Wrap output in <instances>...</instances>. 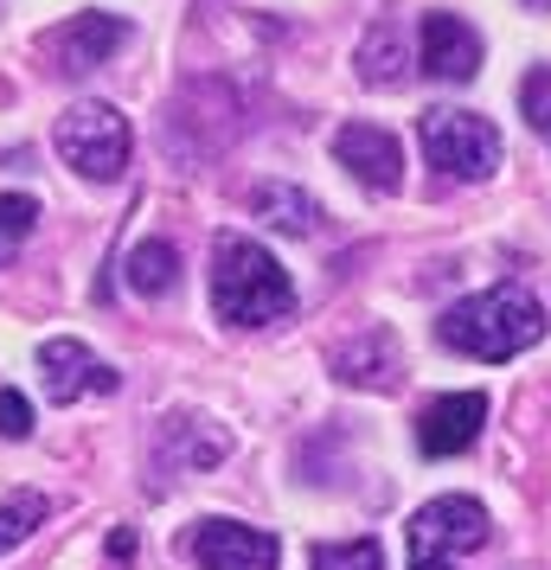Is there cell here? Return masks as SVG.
<instances>
[{
    "mask_svg": "<svg viewBox=\"0 0 551 570\" xmlns=\"http://www.w3.org/2000/svg\"><path fill=\"white\" fill-rule=\"evenodd\" d=\"M436 340L462 360H481V365H500V360H520L525 346L545 340V302L520 283H500V288H481L469 302L436 321Z\"/></svg>",
    "mask_w": 551,
    "mask_h": 570,
    "instance_id": "cell-1",
    "label": "cell"
},
{
    "mask_svg": "<svg viewBox=\"0 0 551 570\" xmlns=\"http://www.w3.org/2000/svg\"><path fill=\"white\" fill-rule=\"evenodd\" d=\"M211 308L225 327H269L295 308V283L257 237L218 232L211 237Z\"/></svg>",
    "mask_w": 551,
    "mask_h": 570,
    "instance_id": "cell-2",
    "label": "cell"
},
{
    "mask_svg": "<svg viewBox=\"0 0 551 570\" xmlns=\"http://www.w3.org/2000/svg\"><path fill=\"white\" fill-rule=\"evenodd\" d=\"M52 148H58V160H65L71 174L109 186V180H122L135 135H129V116H122V109H109V104H71L65 116H58Z\"/></svg>",
    "mask_w": 551,
    "mask_h": 570,
    "instance_id": "cell-3",
    "label": "cell"
},
{
    "mask_svg": "<svg viewBox=\"0 0 551 570\" xmlns=\"http://www.w3.org/2000/svg\"><path fill=\"white\" fill-rule=\"evenodd\" d=\"M417 141L443 180L474 186V180H494L500 167V129L474 109H430L417 122Z\"/></svg>",
    "mask_w": 551,
    "mask_h": 570,
    "instance_id": "cell-4",
    "label": "cell"
},
{
    "mask_svg": "<svg viewBox=\"0 0 551 570\" xmlns=\"http://www.w3.org/2000/svg\"><path fill=\"white\" fill-rule=\"evenodd\" d=\"M488 525L494 519L474 493H436L411 513V570H455V558L488 544Z\"/></svg>",
    "mask_w": 551,
    "mask_h": 570,
    "instance_id": "cell-5",
    "label": "cell"
},
{
    "mask_svg": "<svg viewBox=\"0 0 551 570\" xmlns=\"http://www.w3.org/2000/svg\"><path fill=\"white\" fill-rule=\"evenodd\" d=\"M193 564L199 570H276L283 564V544H276V532L244 525V519H199Z\"/></svg>",
    "mask_w": 551,
    "mask_h": 570,
    "instance_id": "cell-6",
    "label": "cell"
},
{
    "mask_svg": "<svg viewBox=\"0 0 551 570\" xmlns=\"http://www.w3.org/2000/svg\"><path fill=\"white\" fill-rule=\"evenodd\" d=\"M334 160H341L366 193H397V186H404V148H397V135L378 129V122H346V129L334 135Z\"/></svg>",
    "mask_w": 551,
    "mask_h": 570,
    "instance_id": "cell-7",
    "label": "cell"
},
{
    "mask_svg": "<svg viewBox=\"0 0 551 570\" xmlns=\"http://www.w3.org/2000/svg\"><path fill=\"white\" fill-rule=\"evenodd\" d=\"M39 372H46V397H58V404L109 397V391L122 385V379H116V365L97 360L83 340H46V346H39Z\"/></svg>",
    "mask_w": 551,
    "mask_h": 570,
    "instance_id": "cell-8",
    "label": "cell"
},
{
    "mask_svg": "<svg viewBox=\"0 0 551 570\" xmlns=\"http://www.w3.org/2000/svg\"><path fill=\"white\" fill-rule=\"evenodd\" d=\"M488 423V391H449V397H430L417 411V449L423 455H462L474 449Z\"/></svg>",
    "mask_w": 551,
    "mask_h": 570,
    "instance_id": "cell-9",
    "label": "cell"
},
{
    "mask_svg": "<svg viewBox=\"0 0 551 570\" xmlns=\"http://www.w3.org/2000/svg\"><path fill=\"white\" fill-rule=\"evenodd\" d=\"M423 78L436 83H469L481 71V32L462 13H423Z\"/></svg>",
    "mask_w": 551,
    "mask_h": 570,
    "instance_id": "cell-10",
    "label": "cell"
},
{
    "mask_svg": "<svg viewBox=\"0 0 551 570\" xmlns=\"http://www.w3.org/2000/svg\"><path fill=\"white\" fill-rule=\"evenodd\" d=\"M58 52V65L65 71H97V65H109V58L129 46V20H116V13H78V20H65V27L46 39Z\"/></svg>",
    "mask_w": 551,
    "mask_h": 570,
    "instance_id": "cell-11",
    "label": "cell"
},
{
    "mask_svg": "<svg viewBox=\"0 0 551 570\" xmlns=\"http://www.w3.org/2000/svg\"><path fill=\"white\" fill-rule=\"evenodd\" d=\"M327 372L353 391H392L404 379V353H397L392 334H360V340H346V346L327 353Z\"/></svg>",
    "mask_w": 551,
    "mask_h": 570,
    "instance_id": "cell-12",
    "label": "cell"
},
{
    "mask_svg": "<svg viewBox=\"0 0 551 570\" xmlns=\"http://www.w3.org/2000/svg\"><path fill=\"white\" fill-rule=\"evenodd\" d=\"M250 218H263L269 232H283V237H315L321 232V199L302 193V186H289V180H263L257 193H250Z\"/></svg>",
    "mask_w": 551,
    "mask_h": 570,
    "instance_id": "cell-13",
    "label": "cell"
},
{
    "mask_svg": "<svg viewBox=\"0 0 551 570\" xmlns=\"http://www.w3.org/2000/svg\"><path fill=\"white\" fill-rule=\"evenodd\" d=\"M160 455H174L180 474H206V468H218L232 455V436H218L199 416H167L160 423Z\"/></svg>",
    "mask_w": 551,
    "mask_h": 570,
    "instance_id": "cell-14",
    "label": "cell"
},
{
    "mask_svg": "<svg viewBox=\"0 0 551 570\" xmlns=\"http://www.w3.org/2000/svg\"><path fill=\"white\" fill-rule=\"evenodd\" d=\"M411 78V52H404V27L397 20H378V27H366V39H360V83H404Z\"/></svg>",
    "mask_w": 551,
    "mask_h": 570,
    "instance_id": "cell-15",
    "label": "cell"
},
{
    "mask_svg": "<svg viewBox=\"0 0 551 570\" xmlns=\"http://www.w3.org/2000/svg\"><path fill=\"white\" fill-rule=\"evenodd\" d=\"M174 283H180V250H174L167 237H141V244L129 250V288L160 302Z\"/></svg>",
    "mask_w": 551,
    "mask_h": 570,
    "instance_id": "cell-16",
    "label": "cell"
},
{
    "mask_svg": "<svg viewBox=\"0 0 551 570\" xmlns=\"http://www.w3.org/2000/svg\"><path fill=\"white\" fill-rule=\"evenodd\" d=\"M52 513V500L46 493H13V500H0V551H13V544H27L39 525Z\"/></svg>",
    "mask_w": 551,
    "mask_h": 570,
    "instance_id": "cell-17",
    "label": "cell"
},
{
    "mask_svg": "<svg viewBox=\"0 0 551 570\" xmlns=\"http://www.w3.org/2000/svg\"><path fill=\"white\" fill-rule=\"evenodd\" d=\"M32 225H39V206H32L27 193H0V263L20 257V244L32 237Z\"/></svg>",
    "mask_w": 551,
    "mask_h": 570,
    "instance_id": "cell-18",
    "label": "cell"
},
{
    "mask_svg": "<svg viewBox=\"0 0 551 570\" xmlns=\"http://www.w3.org/2000/svg\"><path fill=\"white\" fill-rule=\"evenodd\" d=\"M315 570H385V551L378 539H334L315 544Z\"/></svg>",
    "mask_w": 551,
    "mask_h": 570,
    "instance_id": "cell-19",
    "label": "cell"
},
{
    "mask_svg": "<svg viewBox=\"0 0 551 570\" xmlns=\"http://www.w3.org/2000/svg\"><path fill=\"white\" fill-rule=\"evenodd\" d=\"M520 109H525V122H532L539 135H551V65L525 71V83H520Z\"/></svg>",
    "mask_w": 551,
    "mask_h": 570,
    "instance_id": "cell-20",
    "label": "cell"
},
{
    "mask_svg": "<svg viewBox=\"0 0 551 570\" xmlns=\"http://www.w3.org/2000/svg\"><path fill=\"white\" fill-rule=\"evenodd\" d=\"M32 404H27V391H13V385H0V436L7 442H20V436H32Z\"/></svg>",
    "mask_w": 551,
    "mask_h": 570,
    "instance_id": "cell-21",
    "label": "cell"
},
{
    "mask_svg": "<svg viewBox=\"0 0 551 570\" xmlns=\"http://www.w3.org/2000/svg\"><path fill=\"white\" fill-rule=\"evenodd\" d=\"M109 558H116V564H135V532H129V525H116V532H109Z\"/></svg>",
    "mask_w": 551,
    "mask_h": 570,
    "instance_id": "cell-22",
    "label": "cell"
},
{
    "mask_svg": "<svg viewBox=\"0 0 551 570\" xmlns=\"http://www.w3.org/2000/svg\"><path fill=\"white\" fill-rule=\"evenodd\" d=\"M525 7H545V13H551V0H525Z\"/></svg>",
    "mask_w": 551,
    "mask_h": 570,
    "instance_id": "cell-23",
    "label": "cell"
}]
</instances>
